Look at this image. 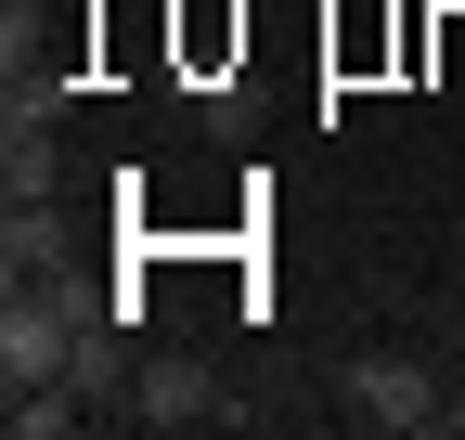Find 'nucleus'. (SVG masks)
<instances>
[{"label":"nucleus","instance_id":"f257e3e1","mask_svg":"<svg viewBox=\"0 0 465 440\" xmlns=\"http://www.w3.org/2000/svg\"><path fill=\"white\" fill-rule=\"evenodd\" d=\"M336 402H349V427H375V440H427V427H465L452 415V375H427L414 350H362L336 375Z\"/></svg>","mask_w":465,"mask_h":440},{"label":"nucleus","instance_id":"f03ea898","mask_svg":"<svg viewBox=\"0 0 465 440\" xmlns=\"http://www.w3.org/2000/svg\"><path fill=\"white\" fill-rule=\"evenodd\" d=\"M232 415H246V402H220V375L182 363V350H155L130 375V427H232Z\"/></svg>","mask_w":465,"mask_h":440},{"label":"nucleus","instance_id":"7ed1b4c3","mask_svg":"<svg viewBox=\"0 0 465 440\" xmlns=\"http://www.w3.org/2000/svg\"><path fill=\"white\" fill-rule=\"evenodd\" d=\"M116 324H130V311H104V324H78V363H65V389L78 402H104V415H130V337H116Z\"/></svg>","mask_w":465,"mask_h":440},{"label":"nucleus","instance_id":"20e7f679","mask_svg":"<svg viewBox=\"0 0 465 440\" xmlns=\"http://www.w3.org/2000/svg\"><path fill=\"white\" fill-rule=\"evenodd\" d=\"M65 195V155H52V117H14L0 130V207H52Z\"/></svg>","mask_w":465,"mask_h":440},{"label":"nucleus","instance_id":"39448f33","mask_svg":"<svg viewBox=\"0 0 465 440\" xmlns=\"http://www.w3.org/2000/svg\"><path fill=\"white\" fill-rule=\"evenodd\" d=\"M0 259H14V285L52 272V259H65V207H0Z\"/></svg>","mask_w":465,"mask_h":440},{"label":"nucleus","instance_id":"423d86ee","mask_svg":"<svg viewBox=\"0 0 465 440\" xmlns=\"http://www.w3.org/2000/svg\"><path fill=\"white\" fill-rule=\"evenodd\" d=\"M91 402L78 389H0V427H14V440H52V427H78Z\"/></svg>","mask_w":465,"mask_h":440},{"label":"nucleus","instance_id":"0eeeda50","mask_svg":"<svg viewBox=\"0 0 465 440\" xmlns=\"http://www.w3.org/2000/svg\"><path fill=\"white\" fill-rule=\"evenodd\" d=\"M452 415H465V363H452Z\"/></svg>","mask_w":465,"mask_h":440}]
</instances>
